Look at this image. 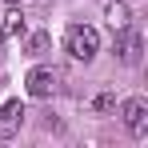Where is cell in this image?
Returning a JSON list of instances; mask_svg holds the SVG:
<instances>
[{
  "instance_id": "6",
  "label": "cell",
  "mask_w": 148,
  "mask_h": 148,
  "mask_svg": "<svg viewBox=\"0 0 148 148\" xmlns=\"http://www.w3.org/2000/svg\"><path fill=\"white\" fill-rule=\"evenodd\" d=\"M16 36H24V12H8L4 16V24H0V40H16Z\"/></svg>"
},
{
  "instance_id": "8",
  "label": "cell",
  "mask_w": 148,
  "mask_h": 148,
  "mask_svg": "<svg viewBox=\"0 0 148 148\" xmlns=\"http://www.w3.org/2000/svg\"><path fill=\"white\" fill-rule=\"evenodd\" d=\"M48 44H52L48 32H32V36H28V56H44V52H48Z\"/></svg>"
},
{
  "instance_id": "1",
  "label": "cell",
  "mask_w": 148,
  "mask_h": 148,
  "mask_svg": "<svg viewBox=\"0 0 148 148\" xmlns=\"http://www.w3.org/2000/svg\"><path fill=\"white\" fill-rule=\"evenodd\" d=\"M64 44H68V52H72L76 60L88 64V60L100 52V32H96V28H88V24H72V28H68V36H64Z\"/></svg>"
},
{
  "instance_id": "3",
  "label": "cell",
  "mask_w": 148,
  "mask_h": 148,
  "mask_svg": "<svg viewBox=\"0 0 148 148\" xmlns=\"http://www.w3.org/2000/svg\"><path fill=\"white\" fill-rule=\"evenodd\" d=\"M56 80H60V76L52 72V68H32V72H28V96H36V100H44V96H52V92H56Z\"/></svg>"
},
{
  "instance_id": "2",
  "label": "cell",
  "mask_w": 148,
  "mask_h": 148,
  "mask_svg": "<svg viewBox=\"0 0 148 148\" xmlns=\"http://www.w3.org/2000/svg\"><path fill=\"white\" fill-rule=\"evenodd\" d=\"M120 116H124L132 136H148V100L144 96H128L120 104Z\"/></svg>"
},
{
  "instance_id": "9",
  "label": "cell",
  "mask_w": 148,
  "mask_h": 148,
  "mask_svg": "<svg viewBox=\"0 0 148 148\" xmlns=\"http://www.w3.org/2000/svg\"><path fill=\"white\" fill-rule=\"evenodd\" d=\"M92 108H96V112H112V108H116V96H112V92H100V96L92 100Z\"/></svg>"
},
{
  "instance_id": "7",
  "label": "cell",
  "mask_w": 148,
  "mask_h": 148,
  "mask_svg": "<svg viewBox=\"0 0 148 148\" xmlns=\"http://www.w3.org/2000/svg\"><path fill=\"white\" fill-rule=\"evenodd\" d=\"M104 16H108V24H112L116 32H120V28H128V4H120V0H112V4L104 8Z\"/></svg>"
},
{
  "instance_id": "4",
  "label": "cell",
  "mask_w": 148,
  "mask_h": 148,
  "mask_svg": "<svg viewBox=\"0 0 148 148\" xmlns=\"http://www.w3.org/2000/svg\"><path fill=\"white\" fill-rule=\"evenodd\" d=\"M120 60L124 64H140V52H144V36L136 28H120Z\"/></svg>"
},
{
  "instance_id": "10",
  "label": "cell",
  "mask_w": 148,
  "mask_h": 148,
  "mask_svg": "<svg viewBox=\"0 0 148 148\" xmlns=\"http://www.w3.org/2000/svg\"><path fill=\"white\" fill-rule=\"evenodd\" d=\"M8 4H16V0H8Z\"/></svg>"
},
{
  "instance_id": "5",
  "label": "cell",
  "mask_w": 148,
  "mask_h": 148,
  "mask_svg": "<svg viewBox=\"0 0 148 148\" xmlns=\"http://www.w3.org/2000/svg\"><path fill=\"white\" fill-rule=\"evenodd\" d=\"M20 120H24V104H20V100H8V104L0 108V140L16 136V132H20Z\"/></svg>"
}]
</instances>
